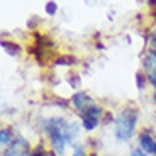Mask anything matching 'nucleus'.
<instances>
[{
  "label": "nucleus",
  "instance_id": "nucleus-1",
  "mask_svg": "<svg viewBox=\"0 0 156 156\" xmlns=\"http://www.w3.org/2000/svg\"><path fill=\"white\" fill-rule=\"evenodd\" d=\"M136 121H137V109L134 107H127L126 110H122L121 115L117 117L115 121V137L119 141H127L133 136L134 127H136Z\"/></svg>",
  "mask_w": 156,
  "mask_h": 156
},
{
  "label": "nucleus",
  "instance_id": "nucleus-2",
  "mask_svg": "<svg viewBox=\"0 0 156 156\" xmlns=\"http://www.w3.org/2000/svg\"><path fill=\"white\" fill-rule=\"evenodd\" d=\"M46 131L49 134V139H51V144L55 148L56 153L63 154L65 151V146H66V136H65V129H66V122L63 119H51V121H46Z\"/></svg>",
  "mask_w": 156,
  "mask_h": 156
},
{
  "label": "nucleus",
  "instance_id": "nucleus-3",
  "mask_svg": "<svg viewBox=\"0 0 156 156\" xmlns=\"http://www.w3.org/2000/svg\"><path fill=\"white\" fill-rule=\"evenodd\" d=\"M82 119H83V127L87 131H92L98 126L102 119V109L98 105H90L85 112L82 114Z\"/></svg>",
  "mask_w": 156,
  "mask_h": 156
},
{
  "label": "nucleus",
  "instance_id": "nucleus-4",
  "mask_svg": "<svg viewBox=\"0 0 156 156\" xmlns=\"http://www.w3.org/2000/svg\"><path fill=\"white\" fill-rule=\"evenodd\" d=\"M29 151V144L24 137H19L10 144V148L4 153V156H26Z\"/></svg>",
  "mask_w": 156,
  "mask_h": 156
},
{
  "label": "nucleus",
  "instance_id": "nucleus-5",
  "mask_svg": "<svg viewBox=\"0 0 156 156\" xmlns=\"http://www.w3.org/2000/svg\"><path fill=\"white\" fill-rule=\"evenodd\" d=\"M71 102H73V105L76 107L78 110H82V112H85L90 107V97L85 92H76V94L73 95V98H71Z\"/></svg>",
  "mask_w": 156,
  "mask_h": 156
},
{
  "label": "nucleus",
  "instance_id": "nucleus-6",
  "mask_svg": "<svg viewBox=\"0 0 156 156\" xmlns=\"http://www.w3.org/2000/svg\"><path fill=\"white\" fill-rule=\"evenodd\" d=\"M139 144H141V149L148 151L149 154H156V141L154 137H151L149 134H141L139 136Z\"/></svg>",
  "mask_w": 156,
  "mask_h": 156
},
{
  "label": "nucleus",
  "instance_id": "nucleus-7",
  "mask_svg": "<svg viewBox=\"0 0 156 156\" xmlns=\"http://www.w3.org/2000/svg\"><path fill=\"white\" fill-rule=\"evenodd\" d=\"M144 68H146V71H148V75L156 73V53L154 51L149 53V55L144 58Z\"/></svg>",
  "mask_w": 156,
  "mask_h": 156
},
{
  "label": "nucleus",
  "instance_id": "nucleus-8",
  "mask_svg": "<svg viewBox=\"0 0 156 156\" xmlns=\"http://www.w3.org/2000/svg\"><path fill=\"white\" fill-rule=\"evenodd\" d=\"M2 48H4V51L10 56H17L20 53V48L17 46V44L10 43V41H2Z\"/></svg>",
  "mask_w": 156,
  "mask_h": 156
},
{
  "label": "nucleus",
  "instance_id": "nucleus-9",
  "mask_svg": "<svg viewBox=\"0 0 156 156\" xmlns=\"http://www.w3.org/2000/svg\"><path fill=\"white\" fill-rule=\"evenodd\" d=\"M55 63L58 65V66H66V65H73L75 58H71V56H61V58H58Z\"/></svg>",
  "mask_w": 156,
  "mask_h": 156
},
{
  "label": "nucleus",
  "instance_id": "nucleus-10",
  "mask_svg": "<svg viewBox=\"0 0 156 156\" xmlns=\"http://www.w3.org/2000/svg\"><path fill=\"white\" fill-rule=\"evenodd\" d=\"M0 143L2 144H10V129H2L0 131Z\"/></svg>",
  "mask_w": 156,
  "mask_h": 156
},
{
  "label": "nucleus",
  "instance_id": "nucleus-11",
  "mask_svg": "<svg viewBox=\"0 0 156 156\" xmlns=\"http://www.w3.org/2000/svg\"><path fill=\"white\" fill-rule=\"evenodd\" d=\"M56 10H58V5H56L55 2H48V4H46V14H49V16H55Z\"/></svg>",
  "mask_w": 156,
  "mask_h": 156
},
{
  "label": "nucleus",
  "instance_id": "nucleus-12",
  "mask_svg": "<svg viewBox=\"0 0 156 156\" xmlns=\"http://www.w3.org/2000/svg\"><path fill=\"white\" fill-rule=\"evenodd\" d=\"M136 83H137V88H144V76H143V73H137L136 75Z\"/></svg>",
  "mask_w": 156,
  "mask_h": 156
},
{
  "label": "nucleus",
  "instance_id": "nucleus-13",
  "mask_svg": "<svg viewBox=\"0 0 156 156\" xmlns=\"http://www.w3.org/2000/svg\"><path fill=\"white\" fill-rule=\"evenodd\" d=\"M68 83H70L71 87H78V85H80V76H78V75L70 76V78H68Z\"/></svg>",
  "mask_w": 156,
  "mask_h": 156
},
{
  "label": "nucleus",
  "instance_id": "nucleus-14",
  "mask_svg": "<svg viewBox=\"0 0 156 156\" xmlns=\"http://www.w3.org/2000/svg\"><path fill=\"white\" fill-rule=\"evenodd\" d=\"M73 156H88V154H87V153L83 151V148H82V146H76V149H75Z\"/></svg>",
  "mask_w": 156,
  "mask_h": 156
},
{
  "label": "nucleus",
  "instance_id": "nucleus-15",
  "mask_svg": "<svg viewBox=\"0 0 156 156\" xmlns=\"http://www.w3.org/2000/svg\"><path fill=\"white\" fill-rule=\"evenodd\" d=\"M131 156H146V154H144V151H143L141 148H137V149H134V151L131 153Z\"/></svg>",
  "mask_w": 156,
  "mask_h": 156
},
{
  "label": "nucleus",
  "instance_id": "nucleus-16",
  "mask_svg": "<svg viewBox=\"0 0 156 156\" xmlns=\"http://www.w3.org/2000/svg\"><path fill=\"white\" fill-rule=\"evenodd\" d=\"M31 156H44V153H41V148H37L36 151L31 153Z\"/></svg>",
  "mask_w": 156,
  "mask_h": 156
},
{
  "label": "nucleus",
  "instance_id": "nucleus-17",
  "mask_svg": "<svg viewBox=\"0 0 156 156\" xmlns=\"http://www.w3.org/2000/svg\"><path fill=\"white\" fill-rule=\"evenodd\" d=\"M36 19H37V17H32V20H29V22H27L29 27H34L36 24H37V20H36Z\"/></svg>",
  "mask_w": 156,
  "mask_h": 156
},
{
  "label": "nucleus",
  "instance_id": "nucleus-18",
  "mask_svg": "<svg viewBox=\"0 0 156 156\" xmlns=\"http://www.w3.org/2000/svg\"><path fill=\"white\" fill-rule=\"evenodd\" d=\"M44 156H56V154H55V153H51V151H49V153L44 151Z\"/></svg>",
  "mask_w": 156,
  "mask_h": 156
},
{
  "label": "nucleus",
  "instance_id": "nucleus-19",
  "mask_svg": "<svg viewBox=\"0 0 156 156\" xmlns=\"http://www.w3.org/2000/svg\"><path fill=\"white\" fill-rule=\"evenodd\" d=\"M88 156H97V154H95V153H92V154H88Z\"/></svg>",
  "mask_w": 156,
  "mask_h": 156
},
{
  "label": "nucleus",
  "instance_id": "nucleus-20",
  "mask_svg": "<svg viewBox=\"0 0 156 156\" xmlns=\"http://www.w3.org/2000/svg\"><path fill=\"white\" fill-rule=\"evenodd\" d=\"M154 104H156V94H154Z\"/></svg>",
  "mask_w": 156,
  "mask_h": 156
}]
</instances>
